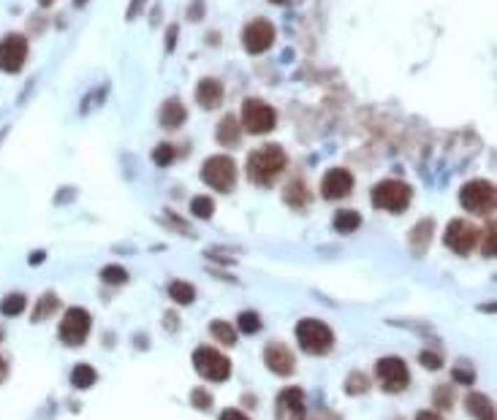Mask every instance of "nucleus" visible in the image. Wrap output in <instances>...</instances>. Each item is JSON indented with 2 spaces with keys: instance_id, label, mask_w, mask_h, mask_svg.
Returning <instances> with one entry per match:
<instances>
[{
  "instance_id": "nucleus-1",
  "label": "nucleus",
  "mask_w": 497,
  "mask_h": 420,
  "mask_svg": "<svg viewBox=\"0 0 497 420\" xmlns=\"http://www.w3.org/2000/svg\"><path fill=\"white\" fill-rule=\"evenodd\" d=\"M283 169H285V152L274 144H267L248 155V176L255 185H272Z\"/></svg>"
},
{
  "instance_id": "nucleus-2",
  "label": "nucleus",
  "mask_w": 497,
  "mask_h": 420,
  "mask_svg": "<svg viewBox=\"0 0 497 420\" xmlns=\"http://www.w3.org/2000/svg\"><path fill=\"white\" fill-rule=\"evenodd\" d=\"M297 342L310 355H326L334 345V334H332V328L326 322L307 318V320H302L297 325Z\"/></svg>"
},
{
  "instance_id": "nucleus-3",
  "label": "nucleus",
  "mask_w": 497,
  "mask_h": 420,
  "mask_svg": "<svg viewBox=\"0 0 497 420\" xmlns=\"http://www.w3.org/2000/svg\"><path fill=\"white\" fill-rule=\"evenodd\" d=\"M410 196H413V190L405 185V182H399V179H383V182H378L373 187V206L378 209H386V212H402V209H408V203H410Z\"/></svg>"
},
{
  "instance_id": "nucleus-4",
  "label": "nucleus",
  "mask_w": 497,
  "mask_h": 420,
  "mask_svg": "<svg viewBox=\"0 0 497 420\" xmlns=\"http://www.w3.org/2000/svg\"><path fill=\"white\" fill-rule=\"evenodd\" d=\"M495 201H497V190L492 182L487 179H473L468 182L462 190H459V203L473 212V215H487L495 209Z\"/></svg>"
},
{
  "instance_id": "nucleus-5",
  "label": "nucleus",
  "mask_w": 497,
  "mask_h": 420,
  "mask_svg": "<svg viewBox=\"0 0 497 420\" xmlns=\"http://www.w3.org/2000/svg\"><path fill=\"white\" fill-rule=\"evenodd\" d=\"M201 179L212 187V190H221V193H228L237 182V166L231 157L225 155H215L209 160H204L201 166Z\"/></svg>"
},
{
  "instance_id": "nucleus-6",
  "label": "nucleus",
  "mask_w": 497,
  "mask_h": 420,
  "mask_svg": "<svg viewBox=\"0 0 497 420\" xmlns=\"http://www.w3.org/2000/svg\"><path fill=\"white\" fill-rule=\"evenodd\" d=\"M277 123V114L269 103L258 98H248L242 103V125L245 130L253 133V136H261V133H269Z\"/></svg>"
},
{
  "instance_id": "nucleus-7",
  "label": "nucleus",
  "mask_w": 497,
  "mask_h": 420,
  "mask_svg": "<svg viewBox=\"0 0 497 420\" xmlns=\"http://www.w3.org/2000/svg\"><path fill=\"white\" fill-rule=\"evenodd\" d=\"M193 366L204 380H212V382H223L231 374V361L212 347H199L193 352Z\"/></svg>"
},
{
  "instance_id": "nucleus-8",
  "label": "nucleus",
  "mask_w": 497,
  "mask_h": 420,
  "mask_svg": "<svg viewBox=\"0 0 497 420\" xmlns=\"http://www.w3.org/2000/svg\"><path fill=\"white\" fill-rule=\"evenodd\" d=\"M375 374H378V382H380V388L386 391V394H399V391H405L408 388V382H410V374H408V366H405V361L402 358H380L378 364H375Z\"/></svg>"
},
{
  "instance_id": "nucleus-9",
  "label": "nucleus",
  "mask_w": 497,
  "mask_h": 420,
  "mask_svg": "<svg viewBox=\"0 0 497 420\" xmlns=\"http://www.w3.org/2000/svg\"><path fill=\"white\" fill-rule=\"evenodd\" d=\"M87 334H90V315L82 306H71L63 315V322H60V339H63V345L68 347L84 345Z\"/></svg>"
},
{
  "instance_id": "nucleus-10",
  "label": "nucleus",
  "mask_w": 497,
  "mask_h": 420,
  "mask_svg": "<svg viewBox=\"0 0 497 420\" xmlns=\"http://www.w3.org/2000/svg\"><path fill=\"white\" fill-rule=\"evenodd\" d=\"M27 60V41L20 33H11L0 41V71L20 74Z\"/></svg>"
},
{
  "instance_id": "nucleus-11",
  "label": "nucleus",
  "mask_w": 497,
  "mask_h": 420,
  "mask_svg": "<svg viewBox=\"0 0 497 420\" xmlns=\"http://www.w3.org/2000/svg\"><path fill=\"white\" fill-rule=\"evenodd\" d=\"M478 242V228L468 220H451L446 228V247L457 255H468Z\"/></svg>"
},
{
  "instance_id": "nucleus-12",
  "label": "nucleus",
  "mask_w": 497,
  "mask_h": 420,
  "mask_svg": "<svg viewBox=\"0 0 497 420\" xmlns=\"http://www.w3.org/2000/svg\"><path fill=\"white\" fill-rule=\"evenodd\" d=\"M272 41H274V27L267 20H255V22L245 25V30H242V44H245V49L250 54L267 52L272 47Z\"/></svg>"
},
{
  "instance_id": "nucleus-13",
  "label": "nucleus",
  "mask_w": 497,
  "mask_h": 420,
  "mask_svg": "<svg viewBox=\"0 0 497 420\" xmlns=\"http://www.w3.org/2000/svg\"><path fill=\"white\" fill-rule=\"evenodd\" d=\"M353 190V176L346 169H332L326 171V176L321 179V196L326 201H337V198L350 196Z\"/></svg>"
},
{
  "instance_id": "nucleus-14",
  "label": "nucleus",
  "mask_w": 497,
  "mask_h": 420,
  "mask_svg": "<svg viewBox=\"0 0 497 420\" xmlns=\"http://www.w3.org/2000/svg\"><path fill=\"white\" fill-rule=\"evenodd\" d=\"M264 361H267V369L274 371V374H280V377H288L291 371L297 369V358H294V352H291L285 345H280V342L267 345V350H264Z\"/></svg>"
},
{
  "instance_id": "nucleus-15",
  "label": "nucleus",
  "mask_w": 497,
  "mask_h": 420,
  "mask_svg": "<svg viewBox=\"0 0 497 420\" xmlns=\"http://www.w3.org/2000/svg\"><path fill=\"white\" fill-rule=\"evenodd\" d=\"M304 418V394L299 388H285L277 396V420H302Z\"/></svg>"
},
{
  "instance_id": "nucleus-16",
  "label": "nucleus",
  "mask_w": 497,
  "mask_h": 420,
  "mask_svg": "<svg viewBox=\"0 0 497 420\" xmlns=\"http://www.w3.org/2000/svg\"><path fill=\"white\" fill-rule=\"evenodd\" d=\"M196 100L201 109L212 111L223 103V84L218 79H201V84L196 87Z\"/></svg>"
},
{
  "instance_id": "nucleus-17",
  "label": "nucleus",
  "mask_w": 497,
  "mask_h": 420,
  "mask_svg": "<svg viewBox=\"0 0 497 420\" xmlns=\"http://www.w3.org/2000/svg\"><path fill=\"white\" fill-rule=\"evenodd\" d=\"M185 117H188V111L177 98H169L161 106V125L169 127V130H177L179 125L185 123Z\"/></svg>"
},
{
  "instance_id": "nucleus-18",
  "label": "nucleus",
  "mask_w": 497,
  "mask_h": 420,
  "mask_svg": "<svg viewBox=\"0 0 497 420\" xmlns=\"http://www.w3.org/2000/svg\"><path fill=\"white\" fill-rule=\"evenodd\" d=\"M465 407H468V412H470L475 420H495V404H492L489 396L470 394L468 401H465Z\"/></svg>"
},
{
  "instance_id": "nucleus-19",
  "label": "nucleus",
  "mask_w": 497,
  "mask_h": 420,
  "mask_svg": "<svg viewBox=\"0 0 497 420\" xmlns=\"http://www.w3.org/2000/svg\"><path fill=\"white\" fill-rule=\"evenodd\" d=\"M218 141H221L223 147H234V144L239 141V125H237V120H234L231 114L223 117L221 125H218Z\"/></svg>"
},
{
  "instance_id": "nucleus-20",
  "label": "nucleus",
  "mask_w": 497,
  "mask_h": 420,
  "mask_svg": "<svg viewBox=\"0 0 497 420\" xmlns=\"http://www.w3.org/2000/svg\"><path fill=\"white\" fill-rule=\"evenodd\" d=\"M25 304H27V298L22 296V293H8V296L0 301V315H3V318H17V315L25 312Z\"/></svg>"
},
{
  "instance_id": "nucleus-21",
  "label": "nucleus",
  "mask_w": 497,
  "mask_h": 420,
  "mask_svg": "<svg viewBox=\"0 0 497 420\" xmlns=\"http://www.w3.org/2000/svg\"><path fill=\"white\" fill-rule=\"evenodd\" d=\"M96 382V369L87 366V364H79L74 371H71V385L79 388V391H87L90 385Z\"/></svg>"
},
{
  "instance_id": "nucleus-22",
  "label": "nucleus",
  "mask_w": 497,
  "mask_h": 420,
  "mask_svg": "<svg viewBox=\"0 0 497 420\" xmlns=\"http://www.w3.org/2000/svg\"><path fill=\"white\" fill-rule=\"evenodd\" d=\"M60 306V298L54 296V293H44L41 296V301H38V306L33 309V322H41V320H47L50 318L52 312Z\"/></svg>"
},
{
  "instance_id": "nucleus-23",
  "label": "nucleus",
  "mask_w": 497,
  "mask_h": 420,
  "mask_svg": "<svg viewBox=\"0 0 497 420\" xmlns=\"http://www.w3.org/2000/svg\"><path fill=\"white\" fill-rule=\"evenodd\" d=\"M359 225H362L359 212H350V209H346V212H337V215H334V228H337L340 233H353Z\"/></svg>"
},
{
  "instance_id": "nucleus-24",
  "label": "nucleus",
  "mask_w": 497,
  "mask_h": 420,
  "mask_svg": "<svg viewBox=\"0 0 497 420\" xmlns=\"http://www.w3.org/2000/svg\"><path fill=\"white\" fill-rule=\"evenodd\" d=\"M169 296L175 298L177 304H193V298H196V290H193V285H188V282H182V279H177L169 285Z\"/></svg>"
},
{
  "instance_id": "nucleus-25",
  "label": "nucleus",
  "mask_w": 497,
  "mask_h": 420,
  "mask_svg": "<svg viewBox=\"0 0 497 420\" xmlns=\"http://www.w3.org/2000/svg\"><path fill=\"white\" fill-rule=\"evenodd\" d=\"M432 228H435V223H432V220H426V223H419L416 228H413V233H410V244H413V249H416V252L426 249Z\"/></svg>"
},
{
  "instance_id": "nucleus-26",
  "label": "nucleus",
  "mask_w": 497,
  "mask_h": 420,
  "mask_svg": "<svg viewBox=\"0 0 497 420\" xmlns=\"http://www.w3.org/2000/svg\"><path fill=\"white\" fill-rule=\"evenodd\" d=\"M212 336L218 339V342H223V345L234 347L237 345V331L228 325V322H212Z\"/></svg>"
},
{
  "instance_id": "nucleus-27",
  "label": "nucleus",
  "mask_w": 497,
  "mask_h": 420,
  "mask_svg": "<svg viewBox=\"0 0 497 420\" xmlns=\"http://www.w3.org/2000/svg\"><path fill=\"white\" fill-rule=\"evenodd\" d=\"M191 212H193L196 217H201V220H209L212 212H215V203H212V198L196 196L193 201H191Z\"/></svg>"
},
{
  "instance_id": "nucleus-28",
  "label": "nucleus",
  "mask_w": 497,
  "mask_h": 420,
  "mask_svg": "<svg viewBox=\"0 0 497 420\" xmlns=\"http://www.w3.org/2000/svg\"><path fill=\"white\" fill-rule=\"evenodd\" d=\"M307 198H310V193L304 190V182H291V185L285 187V201L294 203V206H304Z\"/></svg>"
},
{
  "instance_id": "nucleus-29",
  "label": "nucleus",
  "mask_w": 497,
  "mask_h": 420,
  "mask_svg": "<svg viewBox=\"0 0 497 420\" xmlns=\"http://www.w3.org/2000/svg\"><path fill=\"white\" fill-rule=\"evenodd\" d=\"M367 388H370V382H367V377H364L362 371H353L348 380H346V394L348 396L367 394Z\"/></svg>"
},
{
  "instance_id": "nucleus-30",
  "label": "nucleus",
  "mask_w": 497,
  "mask_h": 420,
  "mask_svg": "<svg viewBox=\"0 0 497 420\" xmlns=\"http://www.w3.org/2000/svg\"><path fill=\"white\" fill-rule=\"evenodd\" d=\"M101 279H103L106 285H125V282H128V272L120 269V266H106V269L101 272Z\"/></svg>"
},
{
  "instance_id": "nucleus-31",
  "label": "nucleus",
  "mask_w": 497,
  "mask_h": 420,
  "mask_svg": "<svg viewBox=\"0 0 497 420\" xmlns=\"http://www.w3.org/2000/svg\"><path fill=\"white\" fill-rule=\"evenodd\" d=\"M152 160H155V166H169L175 160V147L172 144H158L155 152H152Z\"/></svg>"
},
{
  "instance_id": "nucleus-32",
  "label": "nucleus",
  "mask_w": 497,
  "mask_h": 420,
  "mask_svg": "<svg viewBox=\"0 0 497 420\" xmlns=\"http://www.w3.org/2000/svg\"><path fill=\"white\" fill-rule=\"evenodd\" d=\"M239 331H245V334H258V331H261L258 315H255V312H242V315H239Z\"/></svg>"
},
{
  "instance_id": "nucleus-33",
  "label": "nucleus",
  "mask_w": 497,
  "mask_h": 420,
  "mask_svg": "<svg viewBox=\"0 0 497 420\" xmlns=\"http://www.w3.org/2000/svg\"><path fill=\"white\" fill-rule=\"evenodd\" d=\"M191 401H193L196 410H209V407H212V396L207 394V391H201V388H196V391L191 394Z\"/></svg>"
},
{
  "instance_id": "nucleus-34",
  "label": "nucleus",
  "mask_w": 497,
  "mask_h": 420,
  "mask_svg": "<svg viewBox=\"0 0 497 420\" xmlns=\"http://www.w3.org/2000/svg\"><path fill=\"white\" fill-rule=\"evenodd\" d=\"M419 361H422V366H426V369H440V355L438 352H429V350H422V355H419Z\"/></svg>"
},
{
  "instance_id": "nucleus-35",
  "label": "nucleus",
  "mask_w": 497,
  "mask_h": 420,
  "mask_svg": "<svg viewBox=\"0 0 497 420\" xmlns=\"http://www.w3.org/2000/svg\"><path fill=\"white\" fill-rule=\"evenodd\" d=\"M484 252H487V258H495V225H489V231H487V242H484Z\"/></svg>"
},
{
  "instance_id": "nucleus-36",
  "label": "nucleus",
  "mask_w": 497,
  "mask_h": 420,
  "mask_svg": "<svg viewBox=\"0 0 497 420\" xmlns=\"http://www.w3.org/2000/svg\"><path fill=\"white\" fill-rule=\"evenodd\" d=\"M454 380L468 385V382H473V380H475V374H473L470 369H468V371H465V369H454Z\"/></svg>"
},
{
  "instance_id": "nucleus-37",
  "label": "nucleus",
  "mask_w": 497,
  "mask_h": 420,
  "mask_svg": "<svg viewBox=\"0 0 497 420\" xmlns=\"http://www.w3.org/2000/svg\"><path fill=\"white\" fill-rule=\"evenodd\" d=\"M175 44H177V25H172L169 27V33H166V49L172 52L175 49Z\"/></svg>"
},
{
  "instance_id": "nucleus-38",
  "label": "nucleus",
  "mask_w": 497,
  "mask_h": 420,
  "mask_svg": "<svg viewBox=\"0 0 497 420\" xmlns=\"http://www.w3.org/2000/svg\"><path fill=\"white\" fill-rule=\"evenodd\" d=\"M221 420H250V418H245L239 410H225L223 415H221Z\"/></svg>"
},
{
  "instance_id": "nucleus-39",
  "label": "nucleus",
  "mask_w": 497,
  "mask_h": 420,
  "mask_svg": "<svg viewBox=\"0 0 497 420\" xmlns=\"http://www.w3.org/2000/svg\"><path fill=\"white\" fill-rule=\"evenodd\" d=\"M144 6V0H133L131 3V8H128V20H136V14H139V8Z\"/></svg>"
},
{
  "instance_id": "nucleus-40",
  "label": "nucleus",
  "mask_w": 497,
  "mask_h": 420,
  "mask_svg": "<svg viewBox=\"0 0 497 420\" xmlns=\"http://www.w3.org/2000/svg\"><path fill=\"white\" fill-rule=\"evenodd\" d=\"M416 420H443V418H440L438 412H419V415H416Z\"/></svg>"
},
{
  "instance_id": "nucleus-41",
  "label": "nucleus",
  "mask_w": 497,
  "mask_h": 420,
  "mask_svg": "<svg viewBox=\"0 0 497 420\" xmlns=\"http://www.w3.org/2000/svg\"><path fill=\"white\" fill-rule=\"evenodd\" d=\"M6 374H8V364H6V361H3V358H0V382H3V380H6Z\"/></svg>"
},
{
  "instance_id": "nucleus-42",
  "label": "nucleus",
  "mask_w": 497,
  "mask_h": 420,
  "mask_svg": "<svg viewBox=\"0 0 497 420\" xmlns=\"http://www.w3.org/2000/svg\"><path fill=\"white\" fill-rule=\"evenodd\" d=\"M41 260H44V252H33L30 255V263H41Z\"/></svg>"
},
{
  "instance_id": "nucleus-43",
  "label": "nucleus",
  "mask_w": 497,
  "mask_h": 420,
  "mask_svg": "<svg viewBox=\"0 0 497 420\" xmlns=\"http://www.w3.org/2000/svg\"><path fill=\"white\" fill-rule=\"evenodd\" d=\"M38 3H41V6H52V3H54V0H38Z\"/></svg>"
},
{
  "instance_id": "nucleus-44",
  "label": "nucleus",
  "mask_w": 497,
  "mask_h": 420,
  "mask_svg": "<svg viewBox=\"0 0 497 420\" xmlns=\"http://www.w3.org/2000/svg\"><path fill=\"white\" fill-rule=\"evenodd\" d=\"M74 3H76V6H82V3H87V0H74Z\"/></svg>"
},
{
  "instance_id": "nucleus-45",
  "label": "nucleus",
  "mask_w": 497,
  "mask_h": 420,
  "mask_svg": "<svg viewBox=\"0 0 497 420\" xmlns=\"http://www.w3.org/2000/svg\"><path fill=\"white\" fill-rule=\"evenodd\" d=\"M269 3H285V0H269Z\"/></svg>"
}]
</instances>
